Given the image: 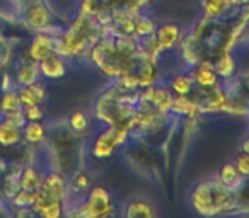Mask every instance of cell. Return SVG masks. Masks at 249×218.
<instances>
[{"label":"cell","mask_w":249,"mask_h":218,"mask_svg":"<svg viewBox=\"0 0 249 218\" xmlns=\"http://www.w3.org/2000/svg\"><path fill=\"white\" fill-rule=\"evenodd\" d=\"M140 41L135 36L106 34L89 46L86 58L107 80H116L126 63L139 53Z\"/></svg>","instance_id":"1"},{"label":"cell","mask_w":249,"mask_h":218,"mask_svg":"<svg viewBox=\"0 0 249 218\" xmlns=\"http://www.w3.org/2000/svg\"><path fill=\"white\" fill-rule=\"evenodd\" d=\"M190 203L193 210L203 217L227 215L239 210L235 189L220 183L218 177H212V179L198 183L190 194Z\"/></svg>","instance_id":"2"},{"label":"cell","mask_w":249,"mask_h":218,"mask_svg":"<svg viewBox=\"0 0 249 218\" xmlns=\"http://www.w3.org/2000/svg\"><path fill=\"white\" fill-rule=\"evenodd\" d=\"M67 177L60 170L45 172L41 186L36 189V200L33 204L35 215L43 218H60L65 215Z\"/></svg>","instance_id":"3"},{"label":"cell","mask_w":249,"mask_h":218,"mask_svg":"<svg viewBox=\"0 0 249 218\" xmlns=\"http://www.w3.org/2000/svg\"><path fill=\"white\" fill-rule=\"evenodd\" d=\"M73 215L86 218H104L116 215V208L111 203V194L107 193L106 187L92 186L89 193L84 196V200L79 203Z\"/></svg>","instance_id":"4"},{"label":"cell","mask_w":249,"mask_h":218,"mask_svg":"<svg viewBox=\"0 0 249 218\" xmlns=\"http://www.w3.org/2000/svg\"><path fill=\"white\" fill-rule=\"evenodd\" d=\"M21 17L22 24L35 33H53V34L58 36L60 31H62V29H56L55 31V16L46 7L43 0L28 2L26 7L22 9Z\"/></svg>","instance_id":"5"},{"label":"cell","mask_w":249,"mask_h":218,"mask_svg":"<svg viewBox=\"0 0 249 218\" xmlns=\"http://www.w3.org/2000/svg\"><path fill=\"white\" fill-rule=\"evenodd\" d=\"M130 130L123 128H114V126H104L92 140L90 145V155L97 160H103L111 157L120 147H123L128 142Z\"/></svg>","instance_id":"6"},{"label":"cell","mask_w":249,"mask_h":218,"mask_svg":"<svg viewBox=\"0 0 249 218\" xmlns=\"http://www.w3.org/2000/svg\"><path fill=\"white\" fill-rule=\"evenodd\" d=\"M173 97H174V94L171 92L169 84H164V82H160V80L157 84H154V85L140 90V99L150 102L152 106H156L160 113H166V115H171Z\"/></svg>","instance_id":"7"},{"label":"cell","mask_w":249,"mask_h":218,"mask_svg":"<svg viewBox=\"0 0 249 218\" xmlns=\"http://www.w3.org/2000/svg\"><path fill=\"white\" fill-rule=\"evenodd\" d=\"M55 48H56V34H53V33H35V36H33V39L28 45L26 58L39 63L46 56L55 53Z\"/></svg>","instance_id":"8"},{"label":"cell","mask_w":249,"mask_h":218,"mask_svg":"<svg viewBox=\"0 0 249 218\" xmlns=\"http://www.w3.org/2000/svg\"><path fill=\"white\" fill-rule=\"evenodd\" d=\"M124 0H82L80 2V11L97 17V21L107 24L116 9H121Z\"/></svg>","instance_id":"9"},{"label":"cell","mask_w":249,"mask_h":218,"mask_svg":"<svg viewBox=\"0 0 249 218\" xmlns=\"http://www.w3.org/2000/svg\"><path fill=\"white\" fill-rule=\"evenodd\" d=\"M188 73L191 75L195 87H198V89H208V87L220 85V77H218L217 70L213 68L212 60H201L196 65L190 67Z\"/></svg>","instance_id":"10"},{"label":"cell","mask_w":249,"mask_h":218,"mask_svg":"<svg viewBox=\"0 0 249 218\" xmlns=\"http://www.w3.org/2000/svg\"><path fill=\"white\" fill-rule=\"evenodd\" d=\"M183 34H184L183 28H181L178 22H164V24L157 26L156 33H154V36H156L157 43H159V48L162 50V53L171 51V50L176 48V46L179 45Z\"/></svg>","instance_id":"11"},{"label":"cell","mask_w":249,"mask_h":218,"mask_svg":"<svg viewBox=\"0 0 249 218\" xmlns=\"http://www.w3.org/2000/svg\"><path fill=\"white\" fill-rule=\"evenodd\" d=\"M67 68H69L67 58H63L56 51L39 62V73H41V77H45L48 80H58L62 77H65Z\"/></svg>","instance_id":"12"},{"label":"cell","mask_w":249,"mask_h":218,"mask_svg":"<svg viewBox=\"0 0 249 218\" xmlns=\"http://www.w3.org/2000/svg\"><path fill=\"white\" fill-rule=\"evenodd\" d=\"M22 142V126L2 116L0 119V147H14Z\"/></svg>","instance_id":"13"},{"label":"cell","mask_w":249,"mask_h":218,"mask_svg":"<svg viewBox=\"0 0 249 218\" xmlns=\"http://www.w3.org/2000/svg\"><path fill=\"white\" fill-rule=\"evenodd\" d=\"M39 79H41V73H39V63L26 58L21 62L19 68L16 70L14 82H16V87H21V85H29V84L38 82Z\"/></svg>","instance_id":"14"},{"label":"cell","mask_w":249,"mask_h":218,"mask_svg":"<svg viewBox=\"0 0 249 218\" xmlns=\"http://www.w3.org/2000/svg\"><path fill=\"white\" fill-rule=\"evenodd\" d=\"M18 94L22 107L33 106V104H43L46 101V89L39 80L35 84H29V85L18 87Z\"/></svg>","instance_id":"15"},{"label":"cell","mask_w":249,"mask_h":218,"mask_svg":"<svg viewBox=\"0 0 249 218\" xmlns=\"http://www.w3.org/2000/svg\"><path fill=\"white\" fill-rule=\"evenodd\" d=\"M212 63H213V68L217 70L218 77L220 79H231L235 73V58L229 50H224V51L217 53V55L212 58Z\"/></svg>","instance_id":"16"},{"label":"cell","mask_w":249,"mask_h":218,"mask_svg":"<svg viewBox=\"0 0 249 218\" xmlns=\"http://www.w3.org/2000/svg\"><path fill=\"white\" fill-rule=\"evenodd\" d=\"M156 208H154V204L150 203V201L147 200H142V198H139V200H132L130 203L124 204V211L123 215L128 218H152L156 217Z\"/></svg>","instance_id":"17"},{"label":"cell","mask_w":249,"mask_h":218,"mask_svg":"<svg viewBox=\"0 0 249 218\" xmlns=\"http://www.w3.org/2000/svg\"><path fill=\"white\" fill-rule=\"evenodd\" d=\"M22 140L29 145H41L48 140L46 126L41 121H26L22 126Z\"/></svg>","instance_id":"18"},{"label":"cell","mask_w":249,"mask_h":218,"mask_svg":"<svg viewBox=\"0 0 249 218\" xmlns=\"http://www.w3.org/2000/svg\"><path fill=\"white\" fill-rule=\"evenodd\" d=\"M43 177H45V172L39 170L35 164H29V166L22 167L21 174H19V186H21L22 189L36 191L41 186Z\"/></svg>","instance_id":"19"},{"label":"cell","mask_w":249,"mask_h":218,"mask_svg":"<svg viewBox=\"0 0 249 218\" xmlns=\"http://www.w3.org/2000/svg\"><path fill=\"white\" fill-rule=\"evenodd\" d=\"M90 187H92V184H90V177L87 176L86 172H82V170H77V172H73L72 177L67 181L65 198L70 196V194H77V196H80V200H84V196L89 193Z\"/></svg>","instance_id":"20"},{"label":"cell","mask_w":249,"mask_h":218,"mask_svg":"<svg viewBox=\"0 0 249 218\" xmlns=\"http://www.w3.org/2000/svg\"><path fill=\"white\" fill-rule=\"evenodd\" d=\"M171 115L176 116H193L200 115L195 99L191 97V94L188 96H174L173 97V106H171Z\"/></svg>","instance_id":"21"},{"label":"cell","mask_w":249,"mask_h":218,"mask_svg":"<svg viewBox=\"0 0 249 218\" xmlns=\"http://www.w3.org/2000/svg\"><path fill=\"white\" fill-rule=\"evenodd\" d=\"M217 177H218L220 183H224L225 186L232 187V189H235V191H237L246 181L244 177L239 174V170H237V167H235L234 162L224 164V166L220 167V170H218Z\"/></svg>","instance_id":"22"},{"label":"cell","mask_w":249,"mask_h":218,"mask_svg":"<svg viewBox=\"0 0 249 218\" xmlns=\"http://www.w3.org/2000/svg\"><path fill=\"white\" fill-rule=\"evenodd\" d=\"M22 104L19 99L18 87L9 90H2V96H0V116H7L12 115L16 111H21Z\"/></svg>","instance_id":"23"},{"label":"cell","mask_w":249,"mask_h":218,"mask_svg":"<svg viewBox=\"0 0 249 218\" xmlns=\"http://www.w3.org/2000/svg\"><path fill=\"white\" fill-rule=\"evenodd\" d=\"M167 84L174 96H188L195 90V82L190 73H178V75L171 77Z\"/></svg>","instance_id":"24"},{"label":"cell","mask_w":249,"mask_h":218,"mask_svg":"<svg viewBox=\"0 0 249 218\" xmlns=\"http://www.w3.org/2000/svg\"><path fill=\"white\" fill-rule=\"evenodd\" d=\"M235 7H229L224 0H201V11L207 19H222Z\"/></svg>","instance_id":"25"},{"label":"cell","mask_w":249,"mask_h":218,"mask_svg":"<svg viewBox=\"0 0 249 218\" xmlns=\"http://www.w3.org/2000/svg\"><path fill=\"white\" fill-rule=\"evenodd\" d=\"M157 29V24L149 14H143L139 12L137 14V19H135V38L137 39H142V38H147V36L154 34Z\"/></svg>","instance_id":"26"},{"label":"cell","mask_w":249,"mask_h":218,"mask_svg":"<svg viewBox=\"0 0 249 218\" xmlns=\"http://www.w3.org/2000/svg\"><path fill=\"white\" fill-rule=\"evenodd\" d=\"M90 126V118L89 115H87L86 111H82V109H77V111L70 113L69 116V128L72 130V132L75 133H84L87 128Z\"/></svg>","instance_id":"27"},{"label":"cell","mask_w":249,"mask_h":218,"mask_svg":"<svg viewBox=\"0 0 249 218\" xmlns=\"http://www.w3.org/2000/svg\"><path fill=\"white\" fill-rule=\"evenodd\" d=\"M35 200H36V191H28L21 187L9 201H11L14 208H33Z\"/></svg>","instance_id":"28"},{"label":"cell","mask_w":249,"mask_h":218,"mask_svg":"<svg viewBox=\"0 0 249 218\" xmlns=\"http://www.w3.org/2000/svg\"><path fill=\"white\" fill-rule=\"evenodd\" d=\"M234 164H235V167H237L239 174H241L246 181H249V152L241 150V152L235 155Z\"/></svg>","instance_id":"29"},{"label":"cell","mask_w":249,"mask_h":218,"mask_svg":"<svg viewBox=\"0 0 249 218\" xmlns=\"http://www.w3.org/2000/svg\"><path fill=\"white\" fill-rule=\"evenodd\" d=\"M22 113H24L26 121H43V118H45V111H43L41 104L22 107Z\"/></svg>","instance_id":"30"},{"label":"cell","mask_w":249,"mask_h":218,"mask_svg":"<svg viewBox=\"0 0 249 218\" xmlns=\"http://www.w3.org/2000/svg\"><path fill=\"white\" fill-rule=\"evenodd\" d=\"M19 189H21V186H19V179H5V183H4V196L7 198V200H11V198L14 196Z\"/></svg>","instance_id":"31"},{"label":"cell","mask_w":249,"mask_h":218,"mask_svg":"<svg viewBox=\"0 0 249 218\" xmlns=\"http://www.w3.org/2000/svg\"><path fill=\"white\" fill-rule=\"evenodd\" d=\"M224 2L229 5V7H237L239 5V0H224Z\"/></svg>","instance_id":"32"},{"label":"cell","mask_w":249,"mask_h":218,"mask_svg":"<svg viewBox=\"0 0 249 218\" xmlns=\"http://www.w3.org/2000/svg\"><path fill=\"white\" fill-rule=\"evenodd\" d=\"M242 150H244V152H249V136H246L244 142H242Z\"/></svg>","instance_id":"33"}]
</instances>
